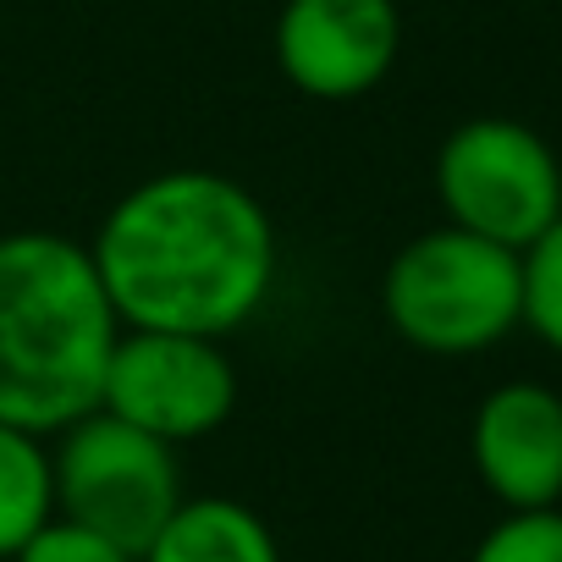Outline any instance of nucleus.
I'll use <instances>...</instances> for the list:
<instances>
[{
  "label": "nucleus",
  "mask_w": 562,
  "mask_h": 562,
  "mask_svg": "<svg viewBox=\"0 0 562 562\" xmlns=\"http://www.w3.org/2000/svg\"><path fill=\"white\" fill-rule=\"evenodd\" d=\"M89 259L122 331L221 342L270 299L276 226L237 177L155 171L105 210Z\"/></svg>",
  "instance_id": "f257e3e1"
},
{
  "label": "nucleus",
  "mask_w": 562,
  "mask_h": 562,
  "mask_svg": "<svg viewBox=\"0 0 562 562\" xmlns=\"http://www.w3.org/2000/svg\"><path fill=\"white\" fill-rule=\"evenodd\" d=\"M122 321L89 243L61 232L0 237V425L56 436L100 408Z\"/></svg>",
  "instance_id": "f03ea898"
},
{
  "label": "nucleus",
  "mask_w": 562,
  "mask_h": 562,
  "mask_svg": "<svg viewBox=\"0 0 562 562\" xmlns=\"http://www.w3.org/2000/svg\"><path fill=\"white\" fill-rule=\"evenodd\" d=\"M386 326L436 359H469L524 326V254L463 226L408 237L381 276Z\"/></svg>",
  "instance_id": "7ed1b4c3"
},
{
  "label": "nucleus",
  "mask_w": 562,
  "mask_h": 562,
  "mask_svg": "<svg viewBox=\"0 0 562 562\" xmlns=\"http://www.w3.org/2000/svg\"><path fill=\"white\" fill-rule=\"evenodd\" d=\"M50 485H56V513L61 518L111 535L133 557L182 507L177 447L133 430L127 419H116L105 408L72 419L67 430H56Z\"/></svg>",
  "instance_id": "20e7f679"
},
{
  "label": "nucleus",
  "mask_w": 562,
  "mask_h": 562,
  "mask_svg": "<svg viewBox=\"0 0 562 562\" xmlns=\"http://www.w3.org/2000/svg\"><path fill=\"white\" fill-rule=\"evenodd\" d=\"M436 199L452 226L524 254L562 215V166L529 122L469 116L436 149Z\"/></svg>",
  "instance_id": "39448f33"
},
{
  "label": "nucleus",
  "mask_w": 562,
  "mask_h": 562,
  "mask_svg": "<svg viewBox=\"0 0 562 562\" xmlns=\"http://www.w3.org/2000/svg\"><path fill=\"white\" fill-rule=\"evenodd\" d=\"M100 408L166 447L204 441L237 408V370L215 337L122 331L100 381Z\"/></svg>",
  "instance_id": "423d86ee"
},
{
  "label": "nucleus",
  "mask_w": 562,
  "mask_h": 562,
  "mask_svg": "<svg viewBox=\"0 0 562 562\" xmlns=\"http://www.w3.org/2000/svg\"><path fill=\"white\" fill-rule=\"evenodd\" d=\"M403 50L397 0H281L276 67L299 94L348 105L386 83Z\"/></svg>",
  "instance_id": "0eeeda50"
},
{
  "label": "nucleus",
  "mask_w": 562,
  "mask_h": 562,
  "mask_svg": "<svg viewBox=\"0 0 562 562\" xmlns=\"http://www.w3.org/2000/svg\"><path fill=\"white\" fill-rule=\"evenodd\" d=\"M469 458L480 485L507 507L562 502V397L546 381H502L480 397L469 425Z\"/></svg>",
  "instance_id": "6e6552de"
},
{
  "label": "nucleus",
  "mask_w": 562,
  "mask_h": 562,
  "mask_svg": "<svg viewBox=\"0 0 562 562\" xmlns=\"http://www.w3.org/2000/svg\"><path fill=\"white\" fill-rule=\"evenodd\" d=\"M138 562H281L270 524L232 496H182Z\"/></svg>",
  "instance_id": "1a4fd4ad"
},
{
  "label": "nucleus",
  "mask_w": 562,
  "mask_h": 562,
  "mask_svg": "<svg viewBox=\"0 0 562 562\" xmlns=\"http://www.w3.org/2000/svg\"><path fill=\"white\" fill-rule=\"evenodd\" d=\"M56 513L50 452L45 436L0 425V562H12L18 546Z\"/></svg>",
  "instance_id": "9d476101"
},
{
  "label": "nucleus",
  "mask_w": 562,
  "mask_h": 562,
  "mask_svg": "<svg viewBox=\"0 0 562 562\" xmlns=\"http://www.w3.org/2000/svg\"><path fill=\"white\" fill-rule=\"evenodd\" d=\"M524 326L562 353V215L524 248Z\"/></svg>",
  "instance_id": "9b49d317"
},
{
  "label": "nucleus",
  "mask_w": 562,
  "mask_h": 562,
  "mask_svg": "<svg viewBox=\"0 0 562 562\" xmlns=\"http://www.w3.org/2000/svg\"><path fill=\"white\" fill-rule=\"evenodd\" d=\"M469 562H562V507H529L496 518Z\"/></svg>",
  "instance_id": "f8f14e48"
},
{
  "label": "nucleus",
  "mask_w": 562,
  "mask_h": 562,
  "mask_svg": "<svg viewBox=\"0 0 562 562\" xmlns=\"http://www.w3.org/2000/svg\"><path fill=\"white\" fill-rule=\"evenodd\" d=\"M12 562H138V557H133L127 546H116L111 535L50 513V518L18 546Z\"/></svg>",
  "instance_id": "ddd939ff"
}]
</instances>
